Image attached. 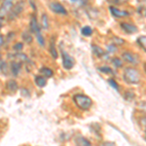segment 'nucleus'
<instances>
[{"instance_id": "obj_15", "label": "nucleus", "mask_w": 146, "mask_h": 146, "mask_svg": "<svg viewBox=\"0 0 146 146\" xmlns=\"http://www.w3.org/2000/svg\"><path fill=\"white\" fill-rule=\"evenodd\" d=\"M81 32L84 36H90V35H92V33H93V29H92L90 27H84L82 28Z\"/></svg>"}, {"instance_id": "obj_13", "label": "nucleus", "mask_w": 146, "mask_h": 146, "mask_svg": "<svg viewBox=\"0 0 146 146\" xmlns=\"http://www.w3.org/2000/svg\"><path fill=\"white\" fill-rule=\"evenodd\" d=\"M35 81V84H36V86L40 87V88H43V87L46 86L47 82H46V79L44 78V77L42 76H36L34 79Z\"/></svg>"}, {"instance_id": "obj_16", "label": "nucleus", "mask_w": 146, "mask_h": 146, "mask_svg": "<svg viewBox=\"0 0 146 146\" xmlns=\"http://www.w3.org/2000/svg\"><path fill=\"white\" fill-rule=\"evenodd\" d=\"M137 43L146 51V36H144V35L140 36L139 38L137 39Z\"/></svg>"}, {"instance_id": "obj_29", "label": "nucleus", "mask_w": 146, "mask_h": 146, "mask_svg": "<svg viewBox=\"0 0 146 146\" xmlns=\"http://www.w3.org/2000/svg\"><path fill=\"white\" fill-rule=\"evenodd\" d=\"M72 2H76V3H78V4H80V5H82L83 3H85V1L86 0H71Z\"/></svg>"}, {"instance_id": "obj_27", "label": "nucleus", "mask_w": 146, "mask_h": 146, "mask_svg": "<svg viewBox=\"0 0 146 146\" xmlns=\"http://www.w3.org/2000/svg\"><path fill=\"white\" fill-rule=\"evenodd\" d=\"M113 64H114L115 66L120 67L122 65V62H121V60H118V58H113Z\"/></svg>"}, {"instance_id": "obj_30", "label": "nucleus", "mask_w": 146, "mask_h": 146, "mask_svg": "<svg viewBox=\"0 0 146 146\" xmlns=\"http://www.w3.org/2000/svg\"><path fill=\"white\" fill-rule=\"evenodd\" d=\"M3 44H4V38H3V36L0 35V47L3 45Z\"/></svg>"}, {"instance_id": "obj_6", "label": "nucleus", "mask_w": 146, "mask_h": 146, "mask_svg": "<svg viewBox=\"0 0 146 146\" xmlns=\"http://www.w3.org/2000/svg\"><path fill=\"white\" fill-rule=\"evenodd\" d=\"M23 9V1H19L15 6H14L13 10H12L10 16H9V20L12 21L13 19L17 18L21 13H22Z\"/></svg>"}, {"instance_id": "obj_2", "label": "nucleus", "mask_w": 146, "mask_h": 146, "mask_svg": "<svg viewBox=\"0 0 146 146\" xmlns=\"http://www.w3.org/2000/svg\"><path fill=\"white\" fill-rule=\"evenodd\" d=\"M124 79L129 84H138L140 81V74L135 68L128 67L124 71Z\"/></svg>"}, {"instance_id": "obj_26", "label": "nucleus", "mask_w": 146, "mask_h": 146, "mask_svg": "<svg viewBox=\"0 0 146 146\" xmlns=\"http://www.w3.org/2000/svg\"><path fill=\"white\" fill-rule=\"evenodd\" d=\"M138 108L141 110H143V111L146 112V102L145 101H143V102H139L138 103Z\"/></svg>"}, {"instance_id": "obj_25", "label": "nucleus", "mask_w": 146, "mask_h": 146, "mask_svg": "<svg viewBox=\"0 0 146 146\" xmlns=\"http://www.w3.org/2000/svg\"><path fill=\"white\" fill-rule=\"evenodd\" d=\"M108 82H109V84L111 85V86L113 87V88L115 89V90H117V91L119 90V87H118V85H117L116 81H115L114 79H109V80H108Z\"/></svg>"}, {"instance_id": "obj_11", "label": "nucleus", "mask_w": 146, "mask_h": 146, "mask_svg": "<svg viewBox=\"0 0 146 146\" xmlns=\"http://www.w3.org/2000/svg\"><path fill=\"white\" fill-rule=\"evenodd\" d=\"M122 28L125 30L126 32H128V33H135V32L137 31V28H136L135 25H129V23H123L121 25Z\"/></svg>"}, {"instance_id": "obj_24", "label": "nucleus", "mask_w": 146, "mask_h": 146, "mask_svg": "<svg viewBox=\"0 0 146 146\" xmlns=\"http://www.w3.org/2000/svg\"><path fill=\"white\" fill-rule=\"evenodd\" d=\"M23 43H21V42H19V43H17V44H15L14 45V50H15L16 52H20V51H22L23 50Z\"/></svg>"}, {"instance_id": "obj_14", "label": "nucleus", "mask_w": 146, "mask_h": 146, "mask_svg": "<svg viewBox=\"0 0 146 146\" xmlns=\"http://www.w3.org/2000/svg\"><path fill=\"white\" fill-rule=\"evenodd\" d=\"M40 73H42V74L44 75V76H46V77H52L53 76V71L50 69V68H47V67H42L41 69H40Z\"/></svg>"}, {"instance_id": "obj_4", "label": "nucleus", "mask_w": 146, "mask_h": 146, "mask_svg": "<svg viewBox=\"0 0 146 146\" xmlns=\"http://www.w3.org/2000/svg\"><path fill=\"white\" fill-rule=\"evenodd\" d=\"M62 65L65 69H71L74 65V60L72 56H70L67 53H65L64 51L62 52Z\"/></svg>"}, {"instance_id": "obj_33", "label": "nucleus", "mask_w": 146, "mask_h": 146, "mask_svg": "<svg viewBox=\"0 0 146 146\" xmlns=\"http://www.w3.org/2000/svg\"><path fill=\"white\" fill-rule=\"evenodd\" d=\"M145 70H146V66H145Z\"/></svg>"}, {"instance_id": "obj_5", "label": "nucleus", "mask_w": 146, "mask_h": 146, "mask_svg": "<svg viewBox=\"0 0 146 146\" xmlns=\"http://www.w3.org/2000/svg\"><path fill=\"white\" fill-rule=\"evenodd\" d=\"M50 9L54 13L58 14V15H67V12L65 10V8L60 3H58V2H52L50 4Z\"/></svg>"}, {"instance_id": "obj_3", "label": "nucleus", "mask_w": 146, "mask_h": 146, "mask_svg": "<svg viewBox=\"0 0 146 146\" xmlns=\"http://www.w3.org/2000/svg\"><path fill=\"white\" fill-rule=\"evenodd\" d=\"M14 6V0H3L1 7H0V20H3L7 14L11 11Z\"/></svg>"}, {"instance_id": "obj_1", "label": "nucleus", "mask_w": 146, "mask_h": 146, "mask_svg": "<svg viewBox=\"0 0 146 146\" xmlns=\"http://www.w3.org/2000/svg\"><path fill=\"white\" fill-rule=\"evenodd\" d=\"M73 100H74L75 104L77 105V107L81 110H88L93 104L91 98L85 95H82V94L75 95L73 96Z\"/></svg>"}, {"instance_id": "obj_8", "label": "nucleus", "mask_w": 146, "mask_h": 146, "mask_svg": "<svg viewBox=\"0 0 146 146\" xmlns=\"http://www.w3.org/2000/svg\"><path fill=\"white\" fill-rule=\"evenodd\" d=\"M110 11H111L112 15L117 18H124V17H127V16L129 15L127 11L119 10L118 8H115V7H110Z\"/></svg>"}, {"instance_id": "obj_23", "label": "nucleus", "mask_w": 146, "mask_h": 146, "mask_svg": "<svg viewBox=\"0 0 146 146\" xmlns=\"http://www.w3.org/2000/svg\"><path fill=\"white\" fill-rule=\"evenodd\" d=\"M42 25H43V28H47L49 27V25H48V18H47V15H42Z\"/></svg>"}, {"instance_id": "obj_10", "label": "nucleus", "mask_w": 146, "mask_h": 146, "mask_svg": "<svg viewBox=\"0 0 146 146\" xmlns=\"http://www.w3.org/2000/svg\"><path fill=\"white\" fill-rule=\"evenodd\" d=\"M21 67H22V62H12L11 69H12V72H13L14 76H18L19 73H20V71H21Z\"/></svg>"}, {"instance_id": "obj_20", "label": "nucleus", "mask_w": 146, "mask_h": 146, "mask_svg": "<svg viewBox=\"0 0 146 146\" xmlns=\"http://www.w3.org/2000/svg\"><path fill=\"white\" fill-rule=\"evenodd\" d=\"M93 49H94V53H95L98 56H103V54H104V52H103V50H102L101 48H100V47L94 46V47H93Z\"/></svg>"}, {"instance_id": "obj_28", "label": "nucleus", "mask_w": 146, "mask_h": 146, "mask_svg": "<svg viewBox=\"0 0 146 146\" xmlns=\"http://www.w3.org/2000/svg\"><path fill=\"white\" fill-rule=\"evenodd\" d=\"M100 71H102V72H105V73H112V70L110 69L109 67L106 68L105 66H103V67H100Z\"/></svg>"}, {"instance_id": "obj_31", "label": "nucleus", "mask_w": 146, "mask_h": 146, "mask_svg": "<svg viewBox=\"0 0 146 146\" xmlns=\"http://www.w3.org/2000/svg\"><path fill=\"white\" fill-rule=\"evenodd\" d=\"M140 122L142 125H146V117H143V118L140 120Z\"/></svg>"}, {"instance_id": "obj_18", "label": "nucleus", "mask_w": 146, "mask_h": 146, "mask_svg": "<svg viewBox=\"0 0 146 146\" xmlns=\"http://www.w3.org/2000/svg\"><path fill=\"white\" fill-rule=\"evenodd\" d=\"M36 35V39H37V42H38V44L41 47H43L44 45H45V40H44L43 36H42L41 32H39V33L35 34Z\"/></svg>"}, {"instance_id": "obj_17", "label": "nucleus", "mask_w": 146, "mask_h": 146, "mask_svg": "<svg viewBox=\"0 0 146 146\" xmlns=\"http://www.w3.org/2000/svg\"><path fill=\"white\" fill-rule=\"evenodd\" d=\"M50 53H51V55L54 58H58V53H56V50L55 48V44H54L53 41L51 42V45H50Z\"/></svg>"}, {"instance_id": "obj_22", "label": "nucleus", "mask_w": 146, "mask_h": 146, "mask_svg": "<svg viewBox=\"0 0 146 146\" xmlns=\"http://www.w3.org/2000/svg\"><path fill=\"white\" fill-rule=\"evenodd\" d=\"M23 38L25 39V41L27 42V43H31V42H32L31 35H30L29 33H27V32H23Z\"/></svg>"}, {"instance_id": "obj_19", "label": "nucleus", "mask_w": 146, "mask_h": 146, "mask_svg": "<svg viewBox=\"0 0 146 146\" xmlns=\"http://www.w3.org/2000/svg\"><path fill=\"white\" fill-rule=\"evenodd\" d=\"M76 143L78 145H91L90 141H88L87 139H85L83 137H79L76 139Z\"/></svg>"}, {"instance_id": "obj_12", "label": "nucleus", "mask_w": 146, "mask_h": 146, "mask_svg": "<svg viewBox=\"0 0 146 146\" xmlns=\"http://www.w3.org/2000/svg\"><path fill=\"white\" fill-rule=\"evenodd\" d=\"M6 88L8 89V90L10 91V92H14V93H15V92L18 90L17 82L14 81V80H10V81H8V83H7Z\"/></svg>"}, {"instance_id": "obj_32", "label": "nucleus", "mask_w": 146, "mask_h": 146, "mask_svg": "<svg viewBox=\"0 0 146 146\" xmlns=\"http://www.w3.org/2000/svg\"><path fill=\"white\" fill-rule=\"evenodd\" d=\"M0 28H1V23H0Z\"/></svg>"}, {"instance_id": "obj_21", "label": "nucleus", "mask_w": 146, "mask_h": 146, "mask_svg": "<svg viewBox=\"0 0 146 146\" xmlns=\"http://www.w3.org/2000/svg\"><path fill=\"white\" fill-rule=\"evenodd\" d=\"M0 71L4 73V74L7 73V63L5 62H3L1 58H0Z\"/></svg>"}, {"instance_id": "obj_9", "label": "nucleus", "mask_w": 146, "mask_h": 146, "mask_svg": "<svg viewBox=\"0 0 146 146\" xmlns=\"http://www.w3.org/2000/svg\"><path fill=\"white\" fill-rule=\"evenodd\" d=\"M30 29H31V31L34 32L35 34L41 32V30H40V28H39V25H38V23H37V20H36V18H35V16H32L31 21H30Z\"/></svg>"}, {"instance_id": "obj_7", "label": "nucleus", "mask_w": 146, "mask_h": 146, "mask_svg": "<svg viewBox=\"0 0 146 146\" xmlns=\"http://www.w3.org/2000/svg\"><path fill=\"white\" fill-rule=\"evenodd\" d=\"M122 58H124V60H126L127 62L131 63V64H137L138 63L137 58H136L135 55H133L131 53H129V52L124 53L123 55H122Z\"/></svg>"}]
</instances>
